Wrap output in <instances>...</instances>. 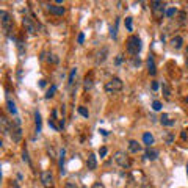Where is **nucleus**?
Masks as SVG:
<instances>
[{
	"label": "nucleus",
	"mask_w": 188,
	"mask_h": 188,
	"mask_svg": "<svg viewBox=\"0 0 188 188\" xmlns=\"http://www.w3.org/2000/svg\"><path fill=\"white\" fill-rule=\"evenodd\" d=\"M127 50H129L130 55H138L140 50H141V39L135 35L130 36L127 39Z\"/></svg>",
	"instance_id": "1"
},
{
	"label": "nucleus",
	"mask_w": 188,
	"mask_h": 188,
	"mask_svg": "<svg viewBox=\"0 0 188 188\" xmlns=\"http://www.w3.org/2000/svg\"><path fill=\"white\" fill-rule=\"evenodd\" d=\"M122 86H124L122 80L118 78V77H113V78L110 80V82L105 85V91H107V92H110V94H111V92H118V91L122 89Z\"/></svg>",
	"instance_id": "2"
},
{
	"label": "nucleus",
	"mask_w": 188,
	"mask_h": 188,
	"mask_svg": "<svg viewBox=\"0 0 188 188\" xmlns=\"http://www.w3.org/2000/svg\"><path fill=\"white\" fill-rule=\"evenodd\" d=\"M11 140L14 143H19L22 140V129H21V119L19 118H16L14 124L11 127Z\"/></svg>",
	"instance_id": "3"
},
{
	"label": "nucleus",
	"mask_w": 188,
	"mask_h": 188,
	"mask_svg": "<svg viewBox=\"0 0 188 188\" xmlns=\"http://www.w3.org/2000/svg\"><path fill=\"white\" fill-rule=\"evenodd\" d=\"M0 19H2V27H3L5 35H8V36H9L11 27H13V21H11L9 14H8L6 11H0Z\"/></svg>",
	"instance_id": "4"
},
{
	"label": "nucleus",
	"mask_w": 188,
	"mask_h": 188,
	"mask_svg": "<svg viewBox=\"0 0 188 188\" xmlns=\"http://www.w3.org/2000/svg\"><path fill=\"white\" fill-rule=\"evenodd\" d=\"M151 8H152V11H154L155 17H163V14H166L165 3L160 2V0H154V2H151Z\"/></svg>",
	"instance_id": "5"
},
{
	"label": "nucleus",
	"mask_w": 188,
	"mask_h": 188,
	"mask_svg": "<svg viewBox=\"0 0 188 188\" xmlns=\"http://www.w3.org/2000/svg\"><path fill=\"white\" fill-rule=\"evenodd\" d=\"M115 162H116L119 166H122V168H129V166H130L129 157H127L126 152H122V151H118V152L115 154Z\"/></svg>",
	"instance_id": "6"
},
{
	"label": "nucleus",
	"mask_w": 188,
	"mask_h": 188,
	"mask_svg": "<svg viewBox=\"0 0 188 188\" xmlns=\"http://www.w3.org/2000/svg\"><path fill=\"white\" fill-rule=\"evenodd\" d=\"M41 183L46 188H52L53 186V176L50 171H43L41 172Z\"/></svg>",
	"instance_id": "7"
},
{
	"label": "nucleus",
	"mask_w": 188,
	"mask_h": 188,
	"mask_svg": "<svg viewBox=\"0 0 188 188\" xmlns=\"http://www.w3.org/2000/svg\"><path fill=\"white\" fill-rule=\"evenodd\" d=\"M24 27L27 28V32H28L30 35H36V27H35V24L32 22V19L30 17H24Z\"/></svg>",
	"instance_id": "8"
},
{
	"label": "nucleus",
	"mask_w": 188,
	"mask_h": 188,
	"mask_svg": "<svg viewBox=\"0 0 188 188\" xmlns=\"http://www.w3.org/2000/svg\"><path fill=\"white\" fill-rule=\"evenodd\" d=\"M47 9L52 13V14H55V16H63L64 14V6H58V5H49Z\"/></svg>",
	"instance_id": "9"
},
{
	"label": "nucleus",
	"mask_w": 188,
	"mask_h": 188,
	"mask_svg": "<svg viewBox=\"0 0 188 188\" xmlns=\"http://www.w3.org/2000/svg\"><path fill=\"white\" fill-rule=\"evenodd\" d=\"M86 166H88V169H89V171H92V169H96V168H97V158H96V155H94V154H89V155H88Z\"/></svg>",
	"instance_id": "10"
},
{
	"label": "nucleus",
	"mask_w": 188,
	"mask_h": 188,
	"mask_svg": "<svg viewBox=\"0 0 188 188\" xmlns=\"http://www.w3.org/2000/svg\"><path fill=\"white\" fill-rule=\"evenodd\" d=\"M141 149H143V146H141L138 141L132 140V141L129 143V151H130L132 154H138V152H141Z\"/></svg>",
	"instance_id": "11"
},
{
	"label": "nucleus",
	"mask_w": 188,
	"mask_h": 188,
	"mask_svg": "<svg viewBox=\"0 0 188 188\" xmlns=\"http://www.w3.org/2000/svg\"><path fill=\"white\" fill-rule=\"evenodd\" d=\"M107 55H108V49H107V47H102V49L97 52V58H96V63H97V64L103 63V61L107 60Z\"/></svg>",
	"instance_id": "12"
},
{
	"label": "nucleus",
	"mask_w": 188,
	"mask_h": 188,
	"mask_svg": "<svg viewBox=\"0 0 188 188\" xmlns=\"http://www.w3.org/2000/svg\"><path fill=\"white\" fill-rule=\"evenodd\" d=\"M160 122H162L163 126H166V127H172L174 124H176V121L171 119L169 115H162V118H160Z\"/></svg>",
	"instance_id": "13"
},
{
	"label": "nucleus",
	"mask_w": 188,
	"mask_h": 188,
	"mask_svg": "<svg viewBox=\"0 0 188 188\" xmlns=\"http://www.w3.org/2000/svg\"><path fill=\"white\" fill-rule=\"evenodd\" d=\"M0 122H2V132H3V133H8V132H11V127H13V124H9V122H8V119H6L5 116H2V118H0Z\"/></svg>",
	"instance_id": "14"
},
{
	"label": "nucleus",
	"mask_w": 188,
	"mask_h": 188,
	"mask_svg": "<svg viewBox=\"0 0 188 188\" xmlns=\"http://www.w3.org/2000/svg\"><path fill=\"white\" fill-rule=\"evenodd\" d=\"M157 157H158V151L154 149V147H147L146 158H147V160H157Z\"/></svg>",
	"instance_id": "15"
},
{
	"label": "nucleus",
	"mask_w": 188,
	"mask_h": 188,
	"mask_svg": "<svg viewBox=\"0 0 188 188\" xmlns=\"http://www.w3.org/2000/svg\"><path fill=\"white\" fill-rule=\"evenodd\" d=\"M182 44H183L182 36H174V38L171 39V46H172L174 49H180V47H182Z\"/></svg>",
	"instance_id": "16"
},
{
	"label": "nucleus",
	"mask_w": 188,
	"mask_h": 188,
	"mask_svg": "<svg viewBox=\"0 0 188 188\" xmlns=\"http://www.w3.org/2000/svg\"><path fill=\"white\" fill-rule=\"evenodd\" d=\"M143 141H144V144H146L147 147H151V144H154V137L151 135L149 132H146L144 135H143Z\"/></svg>",
	"instance_id": "17"
},
{
	"label": "nucleus",
	"mask_w": 188,
	"mask_h": 188,
	"mask_svg": "<svg viewBox=\"0 0 188 188\" xmlns=\"http://www.w3.org/2000/svg\"><path fill=\"white\" fill-rule=\"evenodd\" d=\"M64 154H66V151L61 149V151H60V172H61V176L66 172V171H64Z\"/></svg>",
	"instance_id": "18"
},
{
	"label": "nucleus",
	"mask_w": 188,
	"mask_h": 188,
	"mask_svg": "<svg viewBox=\"0 0 188 188\" xmlns=\"http://www.w3.org/2000/svg\"><path fill=\"white\" fill-rule=\"evenodd\" d=\"M6 107H8V111L11 113V115H16L17 113V108H16V103L13 102L11 99H8L6 100Z\"/></svg>",
	"instance_id": "19"
},
{
	"label": "nucleus",
	"mask_w": 188,
	"mask_h": 188,
	"mask_svg": "<svg viewBox=\"0 0 188 188\" xmlns=\"http://www.w3.org/2000/svg\"><path fill=\"white\" fill-rule=\"evenodd\" d=\"M147 68H149V74L151 75H155V72H157V69H155V64H154V60H152V57L147 60Z\"/></svg>",
	"instance_id": "20"
},
{
	"label": "nucleus",
	"mask_w": 188,
	"mask_h": 188,
	"mask_svg": "<svg viewBox=\"0 0 188 188\" xmlns=\"http://www.w3.org/2000/svg\"><path fill=\"white\" fill-rule=\"evenodd\" d=\"M35 121H36V132L39 133L41 132V115H39L38 111L35 113Z\"/></svg>",
	"instance_id": "21"
},
{
	"label": "nucleus",
	"mask_w": 188,
	"mask_h": 188,
	"mask_svg": "<svg viewBox=\"0 0 188 188\" xmlns=\"http://www.w3.org/2000/svg\"><path fill=\"white\" fill-rule=\"evenodd\" d=\"M55 91H57V86H50V88L47 89V92H46V99L53 97V94H55Z\"/></svg>",
	"instance_id": "22"
},
{
	"label": "nucleus",
	"mask_w": 188,
	"mask_h": 188,
	"mask_svg": "<svg viewBox=\"0 0 188 188\" xmlns=\"http://www.w3.org/2000/svg\"><path fill=\"white\" fill-rule=\"evenodd\" d=\"M162 107H163V105H162V102H160V100H154V102H152V108H154L155 111H160V110H162Z\"/></svg>",
	"instance_id": "23"
},
{
	"label": "nucleus",
	"mask_w": 188,
	"mask_h": 188,
	"mask_svg": "<svg viewBox=\"0 0 188 188\" xmlns=\"http://www.w3.org/2000/svg\"><path fill=\"white\" fill-rule=\"evenodd\" d=\"M118 24H119V19H116V22H115V27H111V38L113 39H116V30H118Z\"/></svg>",
	"instance_id": "24"
},
{
	"label": "nucleus",
	"mask_w": 188,
	"mask_h": 188,
	"mask_svg": "<svg viewBox=\"0 0 188 188\" xmlns=\"http://www.w3.org/2000/svg\"><path fill=\"white\" fill-rule=\"evenodd\" d=\"M75 75H77V69L74 68V69L71 71V74H69V85H74V78H75Z\"/></svg>",
	"instance_id": "25"
},
{
	"label": "nucleus",
	"mask_w": 188,
	"mask_h": 188,
	"mask_svg": "<svg viewBox=\"0 0 188 188\" xmlns=\"http://www.w3.org/2000/svg\"><path fill=\"white\" fill-rule=\"evenodd\" d=\"M78 113L82 115V116H85V118H88V116H89V111L85 108V107H78Z\"/></svg>",
	"instance_id": "26"
},
{
	"label": "nucleus",
	"mask_w": 188,
	"mask_h": 188,
	"mask_svg": "<svg viewBox=\"0 0 188 188\" xmlns=\"http://www.w3.org/2000/svg\"><path fill=\"white\" fill-rule=\"evenodd\" d=\"M91 88H92V80L89 77H86L85 78V89H91Z\"/></svg>",
	"instance_id": "27"
},
{
	"label": "nucleus",
	"mask_w": 188,
	"mask_h": 188,
	"mask_svg": "<svg viewBox=\"0 0 188 188\" xmlns=\"http://www.w3.org/2000/svg\"><path fill=\"white\" fill-rule=\"evenodd\" d=\"M126 27H127L129 32L133 30V27H132V17H126Z\"/></svg>",
	"instance_id": "28"
},
{
	"label": "nucleus",
	"mask_w": 188,
	"mask_h": 188,
	"mask_svg": "<svg viewBox=\"0 0 188 188\" xmlns=\"http://www.w3.org/2000/svg\"><path fill=\"white\" fill-rule=\"evenodd\" d=\"M162 88H163V94H165V96H166V97H169V96H171V91H169V86H168L166 83H163V86H162Z\"/></svg>",
	"instance_id": "29"
},
{
	"label": "nucleus",
	"mask_w": 188,
	"mask_h": 188,
	"mask_svg": "<svg viewBox=\"0 0 188 188\" xmlns=\"http://www.w3.org/2000/svg\"><path fill=\"white\" fill-rule=\"evenodd\" d=\"M176 13H177L176 8H169V9H166V16H168V17H172L174 14H176Z\"/></svg>",
	"instance_id": "30"
},
{
	"label": "nucleus",
	"mask_w": 188,
	"mask_h": 188,
	"mask_svg": "<svg viewBox=\"0 0 188 188\" xmlns=\"http://www.w3.org/2000/svg\"><path fill=\"white\" fill-rule=\"evenodd\" d=\"M22 160H24L25 163H30V158H28V152H27V151H24V152H22Z\"/></svg>",
	"instance_id": "31"
},
{
	"label": "nucleus",
	"mask_w": 188,
	"mask_h": 188,
	"mask_svg": "<svg viewBox=\"0 0 188 188\" xmlns=\"http://www.w3.org/2000/svg\"><path fill=\"white\" fill-rule=\"evenodd\" d=\"M83 41H85V35H83V33H80V35H78V38H77V43H78V44H83Z\"/></svg>",
	"instance_id": "32"
},
{
	"label": "nucleus",
	"mask_w": 188,
	"mask_h": 188,
	"mask_svg": "<svg viewBox=\"0 0 188 188\" xmlns=\"http://www.w3.org/2000/svg\"><path fill=\"white\" fill-rule=\"evenodd\" d=\"M99 155L100 157H105L107 155V147H100V149H99Z\"/></svg>",
	"instance_id": "33"
},
{
	"label": "nucleus",
	"mask_w": 188,
	"mask_h": 188,
	"mask_svg": "<svg viewBox=\"0 0 188 188\" xmlns=\"http://www.w3.org/2000/svg\"><path fill=\"white\" fill-rule=\"evenodd\" d=\"M92 188H105V185H103L102 182H94V185H92Z\"/></svg>",
	"instance_id": "34"
},
{
	"label": "nucleus",
	"mask_w": 188,
	"mask_h": 188,
	"mask_svg": "<svg viewBox=\"0 0 188 188\" xmlns=\"http://www.w3.org/2000/svg\"><path fill=\"white\" fill-rule=\"evenodd\" d=\"M49 61H52V63H58L57 55H49Z\"/></svg>",
	"instance_id": "35"
},
{
	"label": "nucleus",
	"mask_w": 188,
	"mask_h": 188,
	"mask_svg": "<svg viewBox=\"0 0 188 188\" xmlns=\"http://www.w3.org/2000/svg\"><path fill=\"white\" fill-rule=\"evenodd\" d=\"M64 188H78V186H77L75 183H71V182H68V183L64 185Z\"/></svg>",
	"instance_id": "36"
},
{
	"label": "nucleus",
	"mask_w": 188,
	"mask_h": 188,
	"mask_svg": "<svg viewBox=\"0 0 188 188\" xmlns=\"http://www.w3.org/2000/svg\"><path fill=\"white\" fill-rule=\"evenodd\" d=\"M165 140H166V144H171L172 143V135H166Z\"/></svg>",
	"instance_id": "37"
},
{
	"label": "nucleus",
	"mask_w": 188,
	"mask_h": 188,
	"mask_svg": "<svg viewBox=\"0 0 188 188\" xmlns=\"http://www.w3.org/2000/svg\"><path fill=\"white\" fill-rule=\"evenodd\" d=\"M158 86H160V85H158L157 82H152V89H154V91H157V89H158Z\"/></svg>",
	"instance_id": "38"
},
{
	"label": "nucleus",
	"mask_w": 188,
	"mask_h": 188,
	"mask_svg": "<svg viewBox=\"0 0 188 188\" xmlns=\"http://www.w3.org/2000/svg\"><path fill=\"white\" fill-rule=\"evenodd\" d=\"M39 86L44 88V86H46V80H39Z\"/></svg>",
	"instance_id": "39"
},
{
	"label": "nucleus",
	"mask_w": 188,
	"mask_h": 188,
	"mask_svg": "<svg viewBox=\"0 0 188 188\" xmlns=\"http://www.w3.org/2000/svg\"><path fill=\"white\" fill-rule=\"evenodd\" d=\"M99 132L102 133V135H103V137H107V135H108V132H107V130H103V129H100Z\"/></svg>",
	"instance_id": "40"
},
{
	"label": "nucleus",
	"mask_w": 188,
	"mask_h": 188,
	"mask_svg": "<svg viewBox=\"0 0 188 188\" xmlns=\"http://www.w3.org/2000/svg\"><path fill=\"white\" fill-rule=\"evenodd\" d=\"M121 63H122V58H121V55L116 58V64H121Z\"/></svg>",
	"instance_id": "41"
},
{
	"label": "nucleus",
	"mask_w": 188,
	"mask_h": 188,
	"mask_svg": "<svg viewBox=\"0 0 188 188\" xmlns=\"http://www.w3.org/2000/svg\"><path fill=\"white\" fill-rule=\"evenodd\" d=\"M13 188H19V185H17V182H14V183H13Z\"/></svg>",
	"instance_id": "42"
},
{
	"label": "nucleus",
	"mask_w": 188,
	"mask_h": 188,
	"mask_svg": "<svg viewBox=\"0 0 188 188\" xmlns=\"http://www.w3.org/2000/svg\"><path fill=\"white\" fill-rule=\"evenodd\" d=\"M186 68H188V55H186Z\"/></svg>",
	"instance_id": "43"
},
{
	"label": "nucleus",
	"mask_w": 188,
	"mask_h": 188,
	"mask_svg": "<svg viewBox=\"0 0 188 188\" xmlns=\"http://www.w3.org/2000/svg\"><path fill=\"white\" fill-rule=\"evenodd\" d=\"M186 174H188V165H186Z\"/></svg>",
	"instance_id": "44"
},
{
	"label": "nucleus",
	"mask_w": 188,
	"mask_h": 188,
	"mask_svg": "<svg viewBox=\"0 0 188 188\" xmlns=\"http://www.w3.org/2000/svg\"><path fill=\"white\" fill-rule=\"evenodd\" d=\"M186 55H188V47H186Z\"/></svg>",
	"instance_id": "45"
}]
</instances>
